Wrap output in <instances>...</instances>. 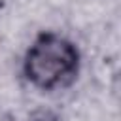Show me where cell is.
I'll return each mask as SVG.
<instances>
[{"label":"cell","instance_id":"7a4b0ae2","mask_svg":"<svg viewBox=\"0 0 121 121\" xmlns=\"http://www.w3.org/2000/svg\"><path fill=\"white\" fill-rule=\"evenodd\" d=\"M30 121H62V117L59 113H53V112H42V113L34 115Z\"/></svg>","mask_w":121,"mask_h":121},{"label":"cell","instance_id":"6da1fadb","mask_svg":"<svg viewBox=\"0 0 121 121\" xmlns=\"http://www.w3.org/2000/svg\"><path fill=\"white\" fill-rule=\"evenodd\" d=\"M81 64V49L72 38L57 30H40L23 53L21 76L40 93H57L78 81Z\"/></svg>","mask_w":121,"mask_h":121}]
</instances>
